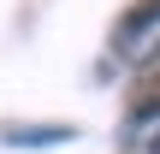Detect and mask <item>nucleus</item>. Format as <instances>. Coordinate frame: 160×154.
Masks as SVG:
<instances>
[{
	"mask_svg": "<svg viewBox=\"0 0 160 154\" xmlns=\"http://www.w3.org/2000/svg\"><path fill=\"white\" fill-rule=\"evenodd\" d=\"M6 142L12 148H42V142H71V131L65 125H36V131H6Z\"/></svg>",
	"mask_w": 160,
	"mask_h": 154,
	"instance_id": "obj_3",
	"label": "nucleus"
},
{
	"mask_svg": "<svg viewBox=\"0 0 160 154\" xmlns=\"http://www.w3.org/2000/svg\"><path fill=\"white\" fill-rule=\"evenodd\" d=\"M125 154H160V95L131 107V119H125Z\"/></svg>",
	"mask_w": 160,
	"mask_h": 154,
	"instance_id": "obj_2",
	"label": "nucleus"
},
{
	"mask_svg": "<svg viewBox=\"0 0 160 154\" xmlns=\"http://www.w3.org/2000/svg\"><path fill=\"white\" fill-rule=\"evenodd\" d=\"M113 47H119L125 65H160V0H142V6L119 24Z\"/></svg>",
	"mask_w": 160,
	"mask_h": 154,
	"instance_id": "obj_1",
	"label": "nucleus"
}]
</instances>
